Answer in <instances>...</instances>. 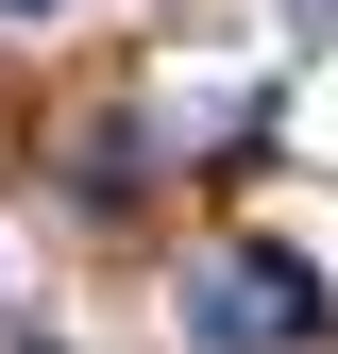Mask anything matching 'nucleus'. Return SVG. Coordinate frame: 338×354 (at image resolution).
Returning a JSON list of instances; mask_svg holds the SVG:
<instances>
[{
  "mask_svg": "<svg viewBox=\"0 0 338 354\" xmlns=\"http://www.w3.org/2000/svg\"><path fill=\"white\" fill-rule=\"evenodd\" d=\"M321 321H338V304H321L305 253H203V270H186V337L203 354H305Z\"/></svg>",
  "mask_w": 338,
  "mask_h": 354,
  "instance_id": "nucleus-1",
  "label": "nucleus"
},
{
  "mask_svg": "<svg viewBox=\"0 0 338 354\" xmlns=\"http://www.w3.org/2000/svg\"><path fill=\"white\" fill-rule=\"evenodd\" d=\"M0 17H68V0H0Z\"/></svg>",
  "mask_w": 338,
  "mask_h": 354,
  "instance_id": "nucleus-2",
  "label": "nucleus"
},
{
  "mask_svg": "<svg viewBox=\"0 0 338 354\" xmlns=\"http://www.w3.org/2000/svg\"><path fill=\"white\" fill-rule=\"evenodd\" d=\"M34 354H51V337H34Z\"/></svg>",
  "mask_w": 338,
  "mask_h": 354,
  "instance_id": "nucleus-3",
  "label": "nucleus"
}]
</instances>
